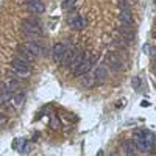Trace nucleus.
<instances>
[{
	"mask_svg": "<svg viewBox=\"0 0 156 156\" xmlns=\"http://www.w3.org/2000/svg\"><path fill=\"white\" fill-rule=\"evenodd\" d=\"M134 144L140 151H150L154 147V136L148 129H137L134 133Z\"/></svg>",
	"mask_w": 156,
	"mask_h": 156,
	"instance_id": "1",
	"label": "nucleus"
},
{
	"mask_svg": "<svg viewBox=\"0 0 156 156\" xmlns=\"http://www.w3.org/2000/svg\"><path fill=\"white\" fill-rule=\"evenodd\" d=\"M22 31L27 36H42L41 23L34 19H25L22 22Z\"/></svg>",
	"mask_w": 156,
	"mask_h": 156,
	"instance_id": "2",
	"label": "nucleus"
},
{
	"mask_svg": "<svg viewBox=\"0 0 156 156\" xmlns=\"http://www.w3.org/2000/svg\"><path fill=\"white\" fill-rule=\"evenodd\" d=\"M11 69H12V72H14L17 76H20V78H25V76H28L31 73L30 64L22 61V59H19V58H14V59L11 61Z\"/></svg>",
	"mask_w": 156,
	"mask_h": 156,
	"instance_id": "3",
	"label": "nucleus"
},
{
	"mask_svg": "<svg viewBox=\"0 0 156 156\" xmlns=\"http://www.w3.org/2000/svg\"><path fill=\"white\" fill-rule=\"evenodd\" d=\"M95 61H97V56H95V55H89V53H87L86 58H84V61L81 62V66L73 72V75H75V76H83V75L89 73L90 67L95 64Z\"/></svg>",
	"mask_w": 156,
	"mask_h": 156,
	"instance_id": "4",
	"label": "nucleus"
},
{
	"mask_svg": "<svg viewBox=\"0 0 156 156\" xmlns=\"http://www.w3.org/2000/svg\"><path fill=\"white\" fill-rule=\"evenodd\" d=\"M105 61H106V66H109V69H112L115 72L122 70V67H123V61H122V58L119 56L117 51H108Z\"/></svg>",
	"mask_w": 156,
	"mask_h": 156,
	"instance_id": "5",
	"label": "nucleus"
},
{
	"mask_svg": "<svg viewBox=\"0 0 156 156\" xmlns=\"http://www.w3.org/2000/svg\"><path fill=\"white\" fill-rule=\"evenodd\" d=\"M67 25L73 30H83L87 25V22L81 14H72V16L67 17Z\"/></svg>",
	"mask_w": 156,
	"mask_h": 156,
	"instance_id": "6",
	"label": "nucleus"
},
{
	"mask_svg": "<svg viewBox=\"0 0 156 156\" xmlns=\"http://www.w3.org/2000/svg\"><path fill=\"white\" fill-rule=\"evenodd\" d=\"M66 50H67V45L66 44H62V42H58L53 45V50H51V58H53L55 62H61L62 58H64V53H66Z\"/></svg>",
	"mask_w": 156,
	"mask_h": 156,
	"instance_id": "7",
	"label": "nucleus"
},
{
	"mask_svg": "<svg viewBox=\"0 0 156 156\" xmlns=\"http://www.w3.org/2000/svg\"><path fill=\"white\" fill-rule=\"evenodd\" d=\"M92 76H94V81L95 83H105L108 78H109L108 67L106 66H97L95 70H94V73H92Z\"/></svg>",
	"mask_w": 156,
	"mask_h": 156,
	"instance_id": "8",
	"label": "nucleus"
},
{
	"mask_svg": "<svg viewBox=\"0 0 156 156\" xmlns=\"http://www.w3.org/2000/svg\"><path fill=\"white\" fill-rule=\"evenodd\" d=\"M22 45L27 48L30 53H33L34 56H44V55H45V48H44V45L37 44V42H34V41L25 42V44H22Z\"/></svg>",
	"mask_w": 156,
	"mask_h": 156,
	"instance_id": "9",
	"label": "nucleus"
},
{
	"mask_svg": "<svg viewBox=\"0 0 156 156\" xmlns=\"http://www.w3.org/2000/svg\"><path fill=\"white\" fill-rule=\"evenodd\" d=\"M27 9L33 14H42L45 11V5L42 3V0H30L27 3Z\"/></svg>",
	"mask_w": 156,
	"mask_h": 156,
	"instance_id": "10",
	"label": "nucleus"
},
{
	"mask_svg": "<svg viewBox=\"0 0 156 156\" xmlns=\"http://www.w3.org/2000/svg\"><path fill=\"white\" fill-rule=\"evenodd\" d=\"M16 58H19V59H22V61H25V62H28V64H31V62L36 61V56H34L33 53H30V51L25 48L23 45H20V47L17 48V56H16Z\"/></svg>",
	"mask_w": 156,
	"mask_h": 156,
	"instance_id": "11",
	"label": "nucleus"
},
{
	"mask_svg": "<svg viewBox=\"0 0 156 156\" xmlns=\"http://www.w3.org/2000/svg\"><path fill=\"white\" fill-rule=\"evenodd\" d=\"M119 33L122 34V37L125 39L126 42H133L134 39H136V34H134V31L131 30V27H128V25H120L119 27Z\"/></svg>",
	"mask_w": 156,
	"mask_h": 156,
	"instance_id": "12",
	"label": "nucleus"
},
{
	"mask_svg": "<svg viewBox=\"0 0 156 156\" xmlns=\"http://www.w3.org/2000/svg\"><path fill=\"white\" fill-rule=\"evenodd\" d=\"M119 19H120V22L123 25H128V27H133V25H134V19H133L131 11H129V9H120Z\"/></svg>",
	"mask_w": 156,
	"mask_h": 156,
	"instance_id": "13",
	"label": "nucleus"
},
{
	"mask_svg": "<svg viewBox=\"0 0 156 156\" xmlns=\"http://www.w3.org/2000/svg\"><path fill=\"white\" fill-rule=\"evenodd\" d=\"M84 58H86V51H76V55L73 56V59H72V62H70L69 67H72V70L75 72L78 67L81 66V62L84 61Z\"/></svg>",
	"mask_w": 156,
	"mask_h": 156,
	"instance_id": "14",
	"label": "nucleus"
},
{
	"mask_svg": "<svg viewBox=\"0 0 156 156\" xmlns=\"http://www.w3.org/2000/svg\"><path fill=\"white\" fill-rule=\"evenodd\" d=\"M76 55V50L73 48V47H70V48H67L66 50V53H64V58H62V61H61V64L64 67H69L70 66V62H72V59H73V56Z\"/></svg>",
	"mask_w": 156,
	"mask_h": 156,
	"instance_id": "15",
	"label": "nucleus"
},
{
	"mask_svg": "<svg viewBox=\"0 0 156 156\" xmlns=\"http://www.w3.org/2000/svg\"><path fill=\"white\" fill-rule=\"evenodd\" d=\"M123 151H125V156H136L137 154V147L133 140H126L123 144Z\"/></svg>",
	"mask_w": 156,
	"mask_h": 156,
	"instance_id": "16",
	"label": "nucleus"
},
{
	"mask_svg": "<svg viewBox=\"0 0 156 156\" xmlns=\"http://www.w3.org/2000/svg\"><path fill=\"white\" fill-rule=\"evenodd\" d=\"M23 101H25V95H23L22 92H16V94H12L9 103H11L12 106H16V108H20Z\"/></svg>",
	"mask_w": 156,
	"mask_h": 156,
	"instance_id": "17",
	"label": "nucleus"
},
{
	"mask_svg": "<svg viewBox=\"0 0 156 156\" xmlns=\"http://www.w3.org/2000/svg\"><path fill=\"white\" fill-rule=\"evenodd\" d=\"M11 97H12L11 92L2 89V92H0V105H8V103L11 101Z\"/></svg>",
	"mask_w": 156,
	"mask_h": 156,
	"instance_id": "18",
	"label": "nucleus"
},
{
	"mask_svg": "<svg viewBox=\"0 0 156 156\" xmlns=\"http://www.w3.org/2000/svg\"><path fill=\"white\" fill-rule=\"evenodd\" d=\"M75 2L76 0H62V9L64 11H69V9H72L73 6H75Z\"/></svg>",
	"mask_w": 156,
	"mask_h": 156,
	"instance_id": "19",
	"label": "nucleus"
},
{
	"mask_svg": "<svg viewBox=\"0 0 156 156\" xmlns=\"http://www.w3.org/2000/svg\"><path fill=\"white\" fill-rule=\"evenodd\" d=\"M83 76H84V78H83V81H81L83 86H92V84H95L92 75H87V73H86V75H83Z\"/></svg>",
	"mask_w": 156,
	"mask_h": 156,
	"instance_id": "20",
	"label": "nucleus"
},
{
	"mask_svg": "<svg viewBox=\"0 0 156 156\" xmlns=\"http://www.w3.org/2000/svg\"><path fill=\"white\" fill-rule=\"evenodd\" d=\"M6 123H8L6 114H0V126H3V125H6Z\"/></svg>",
	"mask_w": 156,
	"mask_h": 156,
	"instance_id": "21",
	"label": "nucleus"
},
{
	"mask_svg": "<svg viewBox=\"0 0 156 156\" xmlns=\"http://www.w3.org/2000/svg\"><path fill=\"white\" fill-rule=\"evenodd\" d=\"M140 86V78L139 76H134L133 78V87H139Z\"/></svg>",
	"mask_w": 156,
	"mask_h": 156,
	"instance_id": "22",
	"label": "nucleus"
},
{
	"mask_svg": "<svg viewBox=\"0 0 156 156\" xmlns=\"http://www.w3.org/2000/svg\"><path fill=\"white\" fill-rule=\"evenodd\" d=\"M51 126H53V128H58V126H59V122L56 120V117H55V115L51 117Z\"/></svg>",
	"mask_w": 156,
	"mask_h": 156,
	"instance_id": "23",
	"label": "nucleus"
},
{
	"mask_svg": "<svg viewBox=\"0 0 156 156\" xmlns=\"http://www.w3.org/2000/svg\"><path fill=\"white\" fill-rule=\"evenodd\" d=\"M150 51H151V53H148L153 59H156V47H150Z\"/></svg>",
	"mask_w": 156,
	"mask_h": 156,
	"instance_id": "24",
	"label": "nucleus"
},
{
	"mask_svg": "<svg viewBox=\"0 0 156 156\" xmlns=\"http://www.w3.org/2000/svg\"><path fill=\"white\" fill-rule=\"evenodd\" d=\"M153 37H154V39H156V31H154V33H153Z\"/></svg>",
	"mask_w": 156,
	"mask_h": 156,
	"instance_id": "25",
	"label": "nucleus"
},
{
	"mask_svg": "<svg viewBox=\"0 0 156 156\" xmlns=\"http://www.w3.org/2000/svg\"><path fill=\"white\" fill-rule=\"evenodd\" d=\"M154 28H156V19H154Z\"/></svg>",
	"mask_w": 156,
	"mask_h": 156,
	"instance_id": "26",
	"label": "nucleus"
},
{
	"mask_svg": "<svg viewBox=\"0 0 156 156\" xmlns=\"http://www.w3.org/2000/svg\"><path fill=\"white\" fill-rule=\"evenodd\" d=\"M154 6H156V2H154Z\"/></svg>",
	"mask_w": 156,
	"mask_h": 156,
	"instance_id": "27",
	"label": "nucleus"
}]
</instances>
